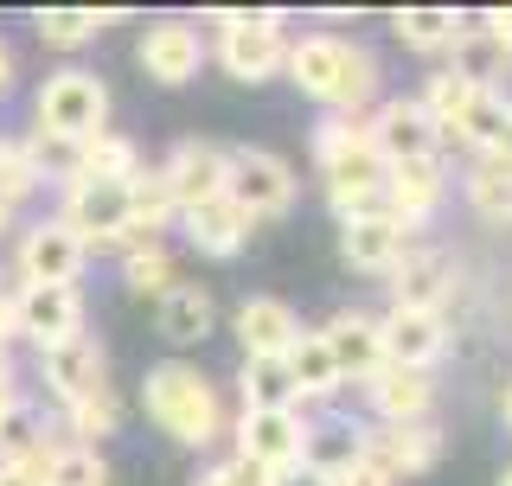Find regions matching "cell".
<instances>
[{
  "instance_id": "obj_9",
  "label": "cell",
  "mask_w": 512,
  "mask_h": 486,
  "mask_svg": "<svg viewBox=\"0 0 512 486\" xmlns=\"http://www.w3.org/2000/svg\"><path fill=\"white\" fill-rule=\"evenodd\" d=\"M84 263H90V250L77 243L71 224H58V218H39L20 237V275H26V282H39V288H77Z\"/></svg>"
},
{
  "instance_id": "obj_42",
  "label": "cell",
  "mask_w": 512,
  "mask_h": 486,
  "mask_svg": "<svg viewBox=\"0 0 512 486\" xmlns=\"http://www.w3.org/2000/svg\"><path fill=\"white\" fill-rule=\"evenodd\" d=\"M480 32H487V39H493V52H500V58L512 64V7H493V13H487V26H480Z\"/></svg>"
},
{
  "instance_id": "obj_29",
  "label": "cell",
  "mask_w": 512,
  "mask_h": 486,
  "mask_svg": "<svg viewBox=\"0 0 512 486\" xmlns=\"http://www.w3.org/2000/svg\"><path fill=\"white\" fill-rule=\"evenodd\" d=\"M128 218H135V237H154L160 224L180 218V205H173V192H167V180H160V167L128 180Z\"/></svg>"
},
{
  "instance_id": "obj_22",
  "label": "cell",
  "mask_w": 512,
  "mask_h": 486,
  "mask_svg": "<svg viewBox=\"0 0 512 486\" xmlns=\"http://www.w3.org/2000/svg\"><path fill=\"white\" fill-rule=\"evenodd\" d=\"M391 32L410 45L416 58H448L461 45V32H468V20H461L455 7H404L391 20Z\"/></svg>"
},
{
  "instance_id": "obj_41",
  "label": "cell",
  "mask_w": 512,
  "mask_h": 486,
  "mask_svg": "<svg viewBox=\"0 0 512 486\" xmlns=\"http://www.w3.org/2000/svg\"><path fill=\"white\" fill-rule=\"evenodd\" d=\"M52 455H58V448H45V455H32V461H0V486H45Z\"/></svg>"
},
{
  "instance_id": "obj_1",
  "label": "cell",
  "mask_w": 512,
  "mask_h": 486,
  "mask_svg": "<svg viewBox=\"0 0 512 486\" xmlns=\"http://www.w3.org/2000/svg\"><path fill=\"white\" fill-rule=\"evenodd\" d=\"M282 71L295 77L301 96L327 103V116H352V109H365L378 96V58L365 45L340 39V32H301V39H288Z\"/></svg>"
},
{
  "instance_id": "obj_16",
  "label": "cell",
  "mask_w": 512,
  "mask_h": 486,
  "mask_svg": "<svg viewBox=\"0 0 512 486\" xmlns=\"http://www.w3.org/2000/svg\"><path fill=\"white\" fill-rule=\"evenodd\" d=\"M410 256V231L397 218H384V212H372V218H352V224H340V263L346 269H365V275H391L397 263Z\"/></svg>"
},
{
  "instance_id": "obj_26",
  "label": "cell",
  "mask_w": 512,
  "mask_h": 486,
  "mask_svg": "<svg viewBox=\"0 0 512 486\" xmlns=\"http://www.w3.org/2000/svg\"><path fill=\"white\" fill-rule=\"evenodd\" d=\"M141 173V154H135V141H122V135H96L90 148H77L71 160V180H96V186H128Z\"/></svg>"
},
{
  "instance_id": "obj_39",
  "label": "cell",
  "mask_w": 512,
  "mask_h": 486,
  "mask_svg": "<svg viewBox=\"0 0 512 486\" xmlns=\"http://www.w3.org/2000/svg\"><path fill=\"white\" fill-rule=\"evenodd\" d=\"M327 480H333V486H397L391 467H384L378 455H365L359 442H352L340 461H327Z\"/></svg>"
},
{
  "instance_id": "obj_38",
  "label": "cell",
  "mask_w": 512,
  "mask_h": 486,
  "mask_svg": "<svg viewBox=\"0 0 512 486\" xmlns=\"http://www.w3.org/2000/svg\"><path fill=\"white\" fill-rule=\"evenodd\" d=\"M116 423H122L116 391H96V397H84V403H71V435H77L84 448H96L103 435H116Z\"/></svg>"
},
{
  "instance_id": "obj_3",
  "label": "cell",
  "mask_w": 512,
  "mask_h": 486,
  "mask_svg": "<svg viewBox=\"0 0 512 486\" xmlns=\"http://www.w3.org/2000/svg\"><path fill=\"white\" fill-rule=\"evenodd\" d=\"M32 122H39V141H52V148H90L96 135H109V90L103 77L77 71V64H64L39 84L32 96Z\"/></svg>"
},
{
  "instance_id": "obj_36",
  "label": "cell",
  "mask_w": 512,
  "mask_h": 486,
  "mask_svg": "<svg viewBox=\"0 0 512 486\" xmlns=\"http://www.w3.org/2000/svg\"><path fill=\"white\" fill-rule=\"evenodd\" d=\"M39 180H45V167L32 154V141H0V205H20Z\"/></svg>"
},
{
  "instance_id": "obj_34",
  "label": "cell",
  "mask_w": 512,
  "mask_h": 486,
  "mask_svg": "<svg viewBox=\"0 0 512 486\" xmlns=\"http://www.w3.org/2000/svg\"><path fill=\"white\" fill-rule=\"evenodd\" d=\"M416 103L429 109V122H436L442 135H455V122L468 116V103H474V84H468V77H455V71H436V77H429V90L416 96Z\"/></svg>"
},
{
  "instance_id": "obj_31",
  "label": "cell",
  "mask_w": 512,
  "mask_h": 486,
  "mask_svg": "<svg viewBox=\"0 0 512 486\" xmlns=\"http://www.w3.org/2000/svg\"><path fill=\"white\" fill-rule=\"evenodd\" d=\"M103 26H116V13H64V7H45L39 20H32V32H39L52 52H77V45H90Z\"/></svg>"
},
{
  "instance_id": "obj_51",
  "label": "cell",
  "mask_w": 512,
  "mask_h": 486,
  "mask_svg": "<svg viewBox=\"0 0 512 486\" xmlns=\"http://www.w3.org/2000/svg\"><path fill=\"white\" fill-rule=\"evenodd\" d=\"M0 295H7V288H0Z\"/></svg>"
},
{
  "instance_id": "obj_2",
  "label": "cell",
  "mask_w": 512,
  "mask_h": 486,
  "mask_svg": "<svg viewBox=\"0 0 512 486\" xmlns=\"http://www.w3.org/2000/svg\"><path fill=\"white\" fill-rule=\"evenodd\" d=\"M141 403H148V416L160 423V435H173L180 448H205L224 429V403L212 391V378L192 371V365H154L141 378Z\"/></svg>"
},
{
  "instance_id": "obj_15",
  "label": "cell",
  "mask_w": 512,
  "mask_h": 486,
  "mask_svg": "<svg viewBox=\"0 0 512 486\" xmlns=\"http://www.w3.org/2000/svg\"><path fill=\"white\" fill-rule=\"evenodd\" d=\"M320 339H327V352H333V365H340V378H359V384H372L384 365V333H378V320L372 314H359V307H346V314H333L327 327H320Z\"/></svg>"
},
{
  "instance_id": "obj_23",
  "label": "cell",
  "mask_w": 512,
  "mask_h": 486,
  "mask_svg": "<svg viewBox=\"0 0 512 486\" xmlns=\"http://www.w3.org/2000/svg\"><path fill=\"white\" fill-rule=\"evenodd\" d=\"M180 224H186L192 250H205V256H237V250H244V237H250V218L237 212L231 199L192 205V212H180Z\"/></svg>"
},
{
  "instance_id": "obj_17",
  "label": "cell",
  "mask_w": 512,
  "mask_h": 486,
  "mask_svg": "<svg viewBox=\"0 0 512 486\" xmlns=\"http://www.w3.org/2000/svg\"><path fill=\"white\" fill-rule=\"evenodd\" d=\"M384 333V359L404 365V371H429L448 352V320L442 314H410V307H391L378 320Z\"/></svg>"
},
{
  "instance_id": "obj_32",
  "label": "cell",
  "mask_w": 512,
  "mask_h": 486,
  "mask_svg": "<svg viewBox=\"0 0 512 486\" xmlns=\"http://www.w3.org/2000/svg\"><path fill=\"white\" fill-rule=\"evenodd\" d=\"M468 205H474L480 218L512 224V167H500V160H474V173H468Z\"/></svg>"
},
{
  "instance_id": "obj_44",
  "label": "cell",
  "mask_w": 512,
  "mask_h": 486,
  "mask_svg": "<svg viewBox=\"0 0 512 486\" xmlns=\"http://www.w3.org/2000/svg\"><path fill=\"white\" fill-rule=\"evenodd\" d=\"M487 160H500V167H512V122H506V135L493 141V154H487Z\"/></svg>"
},
{
  "instance_id": "obj_35",
  "label": "cell",
  "mask_w": 512,
  "mask_h": 486,
  "mask_svg": "<svg viewBox=\"0 0 512 486\" xmlns=\"http://www.w3.org/2000/svg\"><path fill=\"white\" fill-rule=\"evenodd\" d=\"M448 58H455V64H448V71H455V77H468L474 90H493V77L506 71V58L493 52V39H487V32H474V26L461 32V45H455V52H448Z\"/></svg>"
},
{
  "instance_id": "obj_33",
  "label": "cell",
  "mask_w": 512,
  "mask_h": 486,
  "mask_svg": "<svg viewBox=\"0 0 512 486\" xmlns=\"http://www.w3.org/2000/svg\"><path fill=\"white\" fill-rule=\"evenodd\" d=\"M45 448H58L52 435H45V416H32L26 403H13V410L0 416V461H32V455H45Z\"/></svg>"
},
{
  "instance_id": "obj_19",
  "label": "cell",
  "mask_w": 512,
  "mask_h": 486,
  "mask_svg": "<svg viewBox=\"0 0 512 486\" xmlns=\"http://www.w3.org/2000/svg\"><path fill=\"white\" fill-rule=\"evenodd\" d=\"M237 346H244V359H288V346L301 339V320L295 307L276 301V295H250L237 307Z\"/></svg>"
},
{
  "instance_id": "obj_50",
  "label": "cell",
  "mask_w": 512,
  "mask_h": 486,
  "mask_svg": "<svg viewBox=\"0 0 512 486\" xmlns=\"http://www.w3.org/2000/svg\"><path fill=\"white\" fill-rule=\"evenodd\" d=\"M0 371H7V346H0Z\"/></svg>"
},
{
  "instance_id": "obj_7",
  "label": "cell",
  "mask_w": 512,
  "mask_h": 486,
  "mask_svg": "<svg viewBox=\"0 0 512 486\" xmlns=\"http://www.w3.org/2000/svg\"><path fill=\"white\" fill-rule=\"evenodd\" d=\"M314 448V429L295 410H244L237 416V461L256 474H288Z\"/></svg>"
},
{
  "instance_id": "obj_5",
  "label": "cell",
  "mask_w": 512,
  "mask_h": 486,
  "mask_svg": "<svg viewBox=\"0 0 512 486\" xmlns=\"http://www.w3.org/2000/svg\"><path fill=\"white\" fill-rule=\"evenodd\" d=\"M58 224H71L84 250H109V243H135V218H128V186H96L64 173Z\"/></svg>"
},
{
  "instance_id": "obj_37",
  "label": "cell",
  "mask_w": 512,
  "mask_h": 486,
  "mask_svg": "<svg viewBox=\"0 0 512 486\" xmlns=\"http://www.w3.org/2000/svg\"><path fill=\"white\" fill-rule=\"evenodd\" d=\"M45 486H109V467L96 448L84 442H64L58 455H52V474H45Z\"/></svg>"
},
{
  "instance_id": "obj_28",
  "label": "cell",
  "mask_w": 512,
  "mask_h": 486,
  "mask_svg": "<svg viewBox=\"0 0 512 486\" xmlns=\"http://www.w3.org/2000/svg\"><path fill=\"white\" fill-rule=\"evenodd\" d=\"M506 122H512V103H506V96H500V90H474V103H468V116L455 122V135L468 141L480 160H487L493 141L506 135Z\"/></svg>"
},
{
  "instance_id": "obj_4",
  "label": "cell",
  "mask_w": 512,
  "mask_h": 486,
  "mask_svg": "<svg viewBox=\"0 0 512 486\" xmlns=\"http://www.w3.org/2000/svg\"><path fill=\"white\" fill-rule=\"evenodd\" d=\"M212 58L237 77V84H263V77H276L282 58H288V26L276 13H224Z\"/></svg>"
},
{
  "instance_id": "obj_48",
  "label": "cell",
  "mask_w": 512,
  "mask_h": 486,
  "mask_svg": "<svg viewBox=\"0 0 512 486\" xmlns=\"http://www.w3.org/2000/svg\"><path fill=\"white\" fill-rule=\"evenodd\" d=\"M500 486H512V461H506V467H500Z\"/></svg>"
},
{
  "instance_id": "obj_46",
  "label": "cell",
  "mask_w": 512,
  "mask_h": 486,
  "mask_svg": "<svg viewBox=\"0 0 512 486\" xmlns=\"http://www.w3.org/2000/svg\"><path fill=\"white\" fill-rule=\"evenodd\" d=\"M13 84V52H7V39H0V90Z\"/></svg>"
},
{
  "instance_id": "obj_49",
  "label": "cell",
  "mask_w": 512,
  "mask_h": 486,
  "mask_svg": "<svg viewBox=\"0 0 512 486\" xmlns=\"http://www.w3.org/2000/svg\"><path fill=\"white\" fill-rule=\"evenodd\" d=\"M506 423H512V384H506Z\"/></svg>"
},
{
  "instance_id": "obj_12",
  "label": "cell",
  "mask_w": 512,
  "mask_h": 486,
  "mask_svg": "<svg viewBox=\"0 0 512 486\" xmlns=\"http://www.w3.org/2000/svg\"><path fill=\"white\" fill-rule=\"evenodd\" d=\"M224 167H231L224 148H212V141H180V148L160 160V180H167L173 205L192 212V205H205V199H224Z\"/></svg>"
},
{
  "instance_id": "obj_40",
  "label": "cell",
  "mask_w": 512,
  "mask_h": 486,
  "mask_svg": "<svg viewBox=\"0 0 512 486\" xmlns=\"http://www.w3.org/2000/svg\"><path fill=\"white\" fill-rule=\"evenodd\" d=\"M192 486H269V474H256V467H244V461H218V467H205Z\"/></svg>"
},
{
  "instance_id": "obj_14",
  "label": "cell",
  "mask_w": 512,
  "mask_h": 486,
  "mask_svg": "<svg viewBox=\"0 0 512 486\" xmlns=\"http://www.w3.org/2000/svg\"><path fill=\"white\" fill-rule=\"evenodd\" d=\"M45 391H52L64 410L71 403H84L96 391H109V365H103V346H96L90 333H77V339H64V346L45 352Z\"/></svg>"
},
{
  "instance_id": "obj_6",
  "label": "cell",
  "mask_w": 512,
  "mask_h": 486,
  "mask_svg": "<svg viewBox=\"0 0 512 486\" xmlns=\"http://www.w3.org/2000/svg\"><path fill=\"white\" fill-rule=\"evenodd\" d=\"M224 199H231L250 224L256 218H282L288 205H295V173H288V160L269 154V148H237L231 167H224Z\"/></svg>"
},
{
  "instance_id": "obj_10",
  "label": "cell",
  "mask_w": 512,
  "mask_h": 486,
  "mask_svg": "<svg viewBox=\"0 0 512 486\" xmlns=\"http://www.w3.org/2000/svg\"><path fill=\"white\" fill-rule=\"evenodd\" d=\"M13 320H20V333L39 352H52V346H64V339L84 333V295H77V288L20 282V295H13Z\"/></svg>"
},
{
  "instance_id": "obj_13",
  "label": "cell",
  "mask_w": 512,
  "mask_h": 486,
  "mask_svg": "<svg viewBox=\"0 0 512 486\" xmlns=\"http://www.w3.org/2000/svg\"><path fill=\"white\" fill-rule=\"evenodd\" d=\"M442 186H448L442 160H404V167H384V199H378V212L397 218L404 231H416V224H423V218L442 205Z\"/></svg>"
},
{
  "instance_id": "obj_8",
  "label": "cell",
  "mask_w": 512,
  "mask_h": 486,
  "mask_svg": "<svg viewBox=\"0 0 512 486\" xmlns=\"http://www.w3.org/2000/svg\"><path fill=\"white\" fill-rule=\"evenodd\" d=\"M365 141H372V154L384 167H404V160H436L442 128L429 122V109L416 96H391V103H378L365 116Z\"/></svg>"
},
{
  "instance_id": "obj_25",
  "label": "cell",
  "mask_w": 512,
  "mask_h": 486,
  "mask_svg": "<svg viewBox=\"0 0 512 486\" xmlns=\"http://www.w3.org/2000/svg\"><path fill=\"white\" fill-rule=\"evenodd\" d=\"M288 378H295V397L301 403H320V397H333L340 391V365H333V352H327V339L301 327V339L288 346Z\"/></svg>"
},
{
  "instance_id": "obj_20",
  "label": "cell",
  "mask_w": 512,
  "mask_h": 486,
  "mask_svg": "<svg viewBox=\"0 0 512 486\" xmlns=\"http://www.w3.org/2000/svg\"><path fill=\"white\" fill-rule=\"evenodd\" d=\"M365 391H372V416L384 429H391V423H429V410H436V378H429V371L384 365Z\"/></svg>"
},
{
  "instance_id": "obj_45",
  "label": "cell",
  "mask_w": 512,
  "mask_h": 486,
  "mask_svg": "<svg viewBox=\"0 0 512 486\" xmlns=\"http://www.w3.org/2000/svg\"><path fill=\"white\" fill-rule=\"evenodd\" d=\"M13 403H20V397H13V371H0V416H7Z\"/></svg>"
},
{
  "instance_id": "obj_43",
  "label": "cell",
  "mask_w": 512,
  "mask_h": 486,
  "mask_svg": "<svg viewBox=\"0 0 512 486\" xmlns=\"http://www.w3.org/2000/svg\"><path fill=\"white\" fill-rule=\"evenodd\" d=\"M269 486H333V480H327V467L301 461V467H288V474H269Z\"/></svg>"
},
{
  "instance_id": "obj_30",
  "label": "cell",
  "mask_w": 512,
  "mask_h": 486,
  "mask_svg": "<svg viewBox=\"0 0 512 486\" xmlns=\"http://www.w3.org/2000/svg\"><path fill=\"white\" fill-rule=\"evenodd\" d=\"M122 282L135 288V295H167V288H173V256L160 250L154 237H135L122 250Z\"/></svg>"
},
{
  "instance_id": "obj_27",
  "label": "cell",
  "mask_w": 512,
  "mask_h": 486,
  "mask_svg": "<svg viewBox=\"0 0 512 486\" xmlns=\"http://www.w3.org/2000/svg\"><path fill=\"white\" fill-rule=\"evenodd\" d=\"M244 384V410H295V378H288V359H244L237 371Z\"/></svg>"
},
{
  "instance_id": "obj_11",
  "label": "cell",
  "mask_w": 512,
  "mask_h": 486,
  "mask_svg": "<svg viewBox=\"0 0 512 486\" xmlns=\"http://www.w3.org/2000/svg\"><path fill=\"white\" fill-rule=\"evenodd\" d=\"M135 58L154 84H192L199 64H205V39H199V26H186V20H154L141 32Z\"/></svg>"
},
{
  "instance_id": "obj_24",
  "label": "cell",
  "mask_w": 512,
  "mask_h": 486,
  "mask_svg": "<svg viewBox=\"0 0 512 486\" xmlns=\"http://www.w3.org/2000/svg\"><path fill=\"white\" fill-rule=\"evenodd\" d=\"M154 327H160L167 346H199V339L212 333V295H205L199 282H173L167 295H160Z\"/></svg>"
},
{
  "instance_id": "obj_47",
  "label": "cell",
  "mask_w": 512,
  "mask_h": 486,
  "mask_svg": "<svg viewBox=\"0 0 512 486\" xmlns=\"http://www.w3.org/2000/svg\"><path fill=\"white\" fill-rule=\"evenodd\" d=\"M7 224H13V205H0V231H7Z\"/></svg>"
},
{
  "instance_id": "obj_18",
  "label": "cell",
  "mask_w": 512,
  "mask_h": 486,
  "mask_svg": "<svg viewBox=\"0 0 512 486\" xmlns=\"http://www.w3.org/2000/svg\"><path fill=\"white\" fill-rule=\"evenodd\" d=\"M448 295H455V263H448V250H410L404 263L391 269V307L442 314Z\"/></svg>"
},
{
  "instance_id": "obj_21",
  "label": "cell",
  "mask_w": 512,
  "mask_h": 486,
  "mask_svg": "<svg viewBox=\"0 0 512 486\" xmlns=\"http://www.w3.org/2000/svg\"><path fill=\"white\" fill-rule=\"evenodd\" d=\"M365 455H378L391 474H429L442 461V429L436 423H391V429H372L359 435Z\"/></svg>"
}]
</instances>
